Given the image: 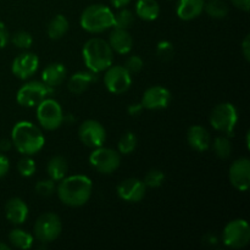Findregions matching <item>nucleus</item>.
Listing matches in <instances>:
<instances>
[{
  "instance_id": "obj_10",
  "label": "nucleus",
  "mask_w": 250,
  "mask_h": 250,
  "mask_svg": "<svg viewBox=\"0 0 250 250\" xmlns=\"http://www.w3.org/2000/svg\"><path fill=\"white\" fill-rule=\"evenodd\" d=\"M104 84L112 94H122L131 87L132 75L125 66L111 65L105 70Z\"/></svg>"
},
{
  "instance_id": "obj_20",
  "label": "nucleus",
  "mask_w": 250,
  "mask_h": 250,
  "mask_svg": "<svg viewBox=\"0 0 250 250\" xmlns=\"http://www.w3.org/2000/svg\"><path fill=\"white\" fill-rule=\"evenodd\" d=\"M205 0H178L177 16L183 21H192L204 11Z\"/></svg>"
},
{
  "instance_id": "obj_41",
  "label": "nucleus",
  "mask_w": 250,
  "mask_h": 250,
  "mask_svg": "<svg viewBox=\"0 0 250 250\" xmlns=\"http://www.w3.org/2000/svg\"><path fill=\"white\" fill-rule=\"evenodd\" d=\"M142 110H143V106H142V104H138V103H136V104L129 105L128 109H127V111H128V114L131 115V116H138V115H141Z\"/></svg>"
},
{
  "instance_id": "obj_9",
  "label": "nucleus",
  "mask_w": 250,
  "mask_h": 250,
  "mask_svg": "<svg viewBox=\"0 0 250 250\" xmlns=\"http://www.w3.org/2000/svg\"><path fill=\"white\" fill-rule=\"evenodd\" d=\"M89 164L95 171L104 175H110L119 168L121 164V156L116 150L99 146L89 155Z\"/></svg>"
},
{
  "instance_id": "obj_25",
  "label": "nucleus",
  "mask_w": 250,
  "mask_h": 250,
  "mask_svg": "<svg viewBox=\"0 0 250 250\" xmlns=\"http://www.w3.org/2000/svg\"><path fill=\"white\" fill-rule=\"evenodd\" d=\"M68 27H70L68 20L63 15H56V16H54L50 20V22L48 24L46 32H48L49 38L54 39V41L62 38L67 33Z\"/></svg>"
},
{
  "instance_id": "obj_32",
  "label": "nucleus",
  "mask_w": 250,
  "mask_h": 250,
  "mask_svg": "<svg viewBox=\"0 0 250 250\" xmlns=\"http://www.w3.org/2000/svg\"><path fill=\"white\" fill-rule=\"evenodd\" d=\"M165 181V173L161 170H150L144 177V185L149 188H158Z\"/></svg>"
},
{
  "instance_id": "obj_5",
  "label": "nucleus",
  "mask_w": 250,
  "mask_h": 250,
  "mask_svg": "<svg viewBox=\"0 0 250 250\" xmlns=\"http://www.w3.org/2000/svg\"><path fill=\"white\" fill-rule=\"evenodd\" d=\"M238 121V112L231 103H221L214 107L210 116L211 126L216 131L231 136Z\"/></svg>"
},
{
  "instance_id": "obj_40",
  "label": "nucleus",
  "mask_w": 250,
  "mask_h": 250,
  "mask_svg": "<svg viewBox=\"0 0 250 250\" xmlns=\"http://www.w3.org/2000/svg\"><path fill=\"white\" fill-rule=\"evenodd\" d=\"M232 4L238 9L243 10V11L248 12L250 9V0H231Z\"/></svg>"
},
{
  "instance_id": "obj_44",
  "label": "nucleus",
  "mask_w": 250,
  "mask_h": 250,
  "mask_svg": "<svg viewBox=\"0 0 250 250\" xmlns=\"http://www.w3.org/2000/svg\"><path fill=\"white\" fill-rule=\"evenodd\" d=\"M0 250H10V247L7 246V244L0 242Z\"/></svg>"
},
{
  "instance_id": "obj_13",
  "label": "nucleus",
  "mask_w": 250,
  "mask_h": 250,
  "mask_svg": "<svg viewBox=\"0 0 250 250\" xmlns=\"http://www.w3.org/2000/svg\"><path fill=\"white\" fill-rule=\"evenodd\" d=\"M229 182L236 189L247 192L250 186V160L241 158L233 161L229 172Z\"/></svg>"
},
{
  "instance_id": "obj_24",
  "label": "nucleus",
  "mask_w": 250,
  "mask_h": 250,
  "mask_svg": "<svg viewBox=\"0 0 250 250\" xmlns=\"http://www.w3.org/2000/svg\"><path fill=\"white\" fill-rule=\"evenodd\" d=\"M46 171H48L50 180H53L54 182L55 181H61L68 171L67 160L61 155L53 156L49 160L48 165H46Z\"/></svg>"
},
{
  "instance_id": "obj_29",
  "label": "nucleus",
  "mask_w": 250,
  "mask_h": 250,
  "mask_svg": "<svg viewBox=\"0 0 250 250\" xmlns=\"http://www.w3.org/2000/svg\"><path fill=\"white\" fill-rule=\"evenodd\" d=\"M134 15L131 10L120 9V11L116 15H114V28L128 29L133 24Z\"/></svg>"
},
{
  "instance_id": "obj_11",
  "label": "nucleus",
  "mask_w": 250,
  "mask_h": 250,
  "mask_svg": "<svg viewBox=\"0 0 250 250\" xmlns=\"http://www.w3.org/2000/svg\"><path fill=\"white\" fill-rule=\"evenodd\" d=\"M51 92L50 87L44 84L43 82L33 81L22 85L16 94V100L21 106L34 107L46 98Z\"/></svg>"
},
{
  "instance_id": "obj_23",
  "label": "nucleus",
  "mask_w": 250,
  "mask_h": 250,
  "mask_svg": "<svg viewBox=\"0 0 250 250\" xmlns=\"http://www.w3.org/2000/svg\"><path fill=\"white\" fill-rule=\"evenodd\" d=\"M136 14L144 21H154L160 15V5L156 0H138L136 4Z\"/></svg>"
},
{
  "instance_id": "obj_35",
  "label": "nucleus",
  "mask_w": 250,
  "mask_h": 250,
  "mask_svg": "<svg viewBox=\"0 0 250 250\" xmlns=\"http://www.w3.org/2000/svg\"><path fill=\"white\" fill-rule=\"evenodd\" d=\"M36 192L42 197H50L55 192V183L53 180H42L36 185Z\"/></svg>"
},
{
  "instance_id": "obj_38",
  "label": "nucleus",
  "mask_w": 250,
  "mask_h": 250,
  "mask_svg": "<svg viewBox=\"0 0 250 250\" xmlns=\"http://www.w3.org/2000/svg\"><path fill=\"white\" fill-rule=\"evenodd\" d=\"M10 170V161L5 155L0 154V178L5 177Z\"/></svg>"
},
{
  "instance_id": "obj_3",
  "label": "nucleus",
  "mask_w": 250,
  "mask_h": 250,
  "mask_svg": "<svg viewBox=\"0 0 250 250\" xmlns=\"http://www.w3.org/2000/svg\"><path fill=\"white\" fill-rule=\"evenodd\" d=\"M82 55L88 71L94 73L104 72L114 62V51L102 38L89 39L83 46Z\"/></svg>"
},
{
  "instance_id": "obj_26",
  "label": "nucleus",
  "mask_w": 250,
  "mask_h": 250,
  "mask_svg": "<svg viewBox=\"0 0 250 250\" xmlns=\"http://www.w3.org/2000/svg\"><path fill=\"white\" fill-rule=\"evenodd\" d=\"M9 241L17 249H31L33 247V236L21 229H15L10 232Z\"/></svg>"
},
{
  "instance_id": "obj_31",
  "label": "nucleus",
  "mask_w": 250,
  "mask_h": 250,
  "mask_svg": "<svg viewBox=\"0 0 250 250\" xmlns=\"http://www.w3.org/2000/svg\"><path fill=\"white\" fill-rule=\"evenodd\" d=\"M11 42L16 48L19 49H29L33 44V37L29 32L19 31L14 33L11 37Z\"/></svg>"
},
{
  "instance_id": "obj_4",
  "label": "nucleus",
  "mask_w": 250,
  "mask_h": 250,
  "mask_svg": "<svg viewBox=\"0 0 250 250\" xmlns=\"http://www.w3.org/2000/svg\"><path fill=\"white\" fill-rule=\"evenodd\" d=\"M80 23L89 33H102L114 27V12L106 5H89L81 15Z\"/></svg>"
},
{
  "instance_id": "obj_39",
  "label": "nucleus",
  "mask_w": 250,
  "mask_h": 250,
  "mask_svg": "<svg viewBox=\"0 0 250 250\" xmlns=\"http://www.w3.org/2000/svg\"><path fill=\"white\" fill-rule=\"evenodd\" d=\"M242 53H243L244 59L247 61H250V36L247 34L243 39V43H242Z\"/></svg>"
},
{
  "instance_id": "obj_27",
  "label": "nucleus",
  "mask_w": 250,
  "mask_h": 250,
  "mask_svg": "<svg viewBox=\"0 0 250 250\" xmlns=\"http://www.w3.org/2000/svg\"><path fill=\"white\" fill-rule=\"evenodd\" d=\"M204 10L212 19H224L229 14V6L224 0H209L205 1Z\"/></svg>"
},
{
  "instance_id": "obj_37",
  "label": "nucleus",
  "mask_w": 250,
  "mask_h": 250,
  "mask_svg": "<svg viewBox=\"0 0 250 250\" xmlns=\"http://www.w3.org/2000/svg\"><path fill=\"white\" fill-rule=\"evenodd\" d=\"M9 31L6 29V26L4 24V22L0 21V49L5 48L9 43Z\"/></svg>"
},
{
  "instance_id": "obj_22",
  "label": "nucleus",
  "mask_w": 250,
  "mask_h": 250,
  "mask_svg": "<svg viewBox=\"0 0 250 250\" xmlns=\"http://www.w3.org/2000/svg\"><path fill=\"white\" fill-rule=\"evenodd\" d=\"M66 67L60 62H54L46 66L42 73V82L48 87H58L65 81Z\"/></svg>"
},
{
  "instance_id": "obj_15",
  "label": "nucleus",
  "mask_w": 250,
  "mask_h": 250,
  "mask_svg": "<svg viewBox=\"0 0 250 250\" xmlns=\"http://www.w3.org/2000/svg\"><path fill=\"white\" fill-rule=\"evenodd\" d=\"M39 66V59L36 54L23 53L14 59L11 71L20 80H27L37 72Z\"/></svg>"
},
{
  "instance_id": "obj_42",
  "label": "nucleus",
  "mask_w": 250,
  "mask_h": 250,
  "mask_svg": "<svg viewBox=\"0 0 250 250\" xmlns=\"http://www.w3.org/2000/svg\"><path fill=\"white\" fill-rule=\"evenodd\" d=\"M131 2V0H111V4L114 5L116 9H124L127 5Z\"/></svg>"
},
{
  "instance_id": "obj_12",
  "label": "nucleus",
  "mask_w": 250,
  "mask_h": 250,
  "mask_svg": "<svg viewBox=\"0 0 250 250\" xmlns=\"http://www.w3.org/2000/svg\"><path fill=\"white\" fill-rule=\"evenodd\" d=\"M78 137L84 146L89 148H99L106 141V131L100 122L87 120L82 122L78 128Z\"/></svg>"
},
{
  "instance_id": "obj_14",
  "label": "nucleus",
  "mask_w": 250,
  "mask_h": 250,
  "mask_svg": "<svg viewBox=\"0 0 250 250\" xmlns=\"http://www.w3.org/2000/svg\"><path fill=\"white\" fill-rule=\"evenodd\" d=\"M171 102V93L163 85H153L144 92L142 98V106L146 110H161L168 106Z\"/></svg>"
},
{
  "instance_id": "obj_7",
  "label": "nucleus",
  "mask_w": 250,
  "mask_h": 250,
  "mask_svg": "<svg viewBox=\"0 0 250 250\" xmlns=\"http://www.w3.org/2000/svg\"><path fill=\"white\" fill-rule=\"evenodd\" d=\"M250 241V227L243 219L229 221L222 232V242L226 247L233 249L244 248Z\"/></svg>"
},
{
  "instance_id": "obj_16",
  "label": "nucleus",
  "mask_w": 250,
  "mask_h": 250,
  "mask_svg": "<svg viewBox=\"0 0 250 250\" xmlns=\"http://www.w3.org/2000/svg\"><path fill=\"white\" fill-rule=\"evenodd\" d=\"M146 187L138 178H127L117 186V195L127 203H138L146 195Z\"/></svg>"
},
{
  "instance_id": "obj_36",
  "label": "nucleus",
  "mask_w": 250,
  "mask_h": 250,
  "mask_svg": "<svg viewBox=\"0 0 250 250\" xmlns=\"http://www.w3.org/2000/svg\"><path fill=\"white\" fill-rule=\"evenodd\" d=\"M143 66H144V62H143V59H142L141 56L131 55L128 59H127L125 67L127 68V71H128L131 75H133V73L141 72Z\"/></svg>"
},
{
  "instance_id": "obj_28",
  "label": "nucleus",
  "mask_w": 250,
  "mask_h": 250,
  "mask_svg": "<svg viewBox=\"0 0 250 250\" xmlns=\"http://www.w3.org/2000/svg\"><path fill=\"white\" fill-rule=\"evenodd\" d=\"M137 137L136 134L132 132H127L124 136L120 138L119 143H117V148H119V153L122 155H128V154L133 153L137 148Z\"/></svg>"
},
{
  "instance_id": "obj_2",
  "label": "nucleus",
  "mask_w": 250,
  "mask_h": 250,
  "mask_svg": "<svg viewBox=\"0 0 250 250\" xmlns=\"http://www.w3.org/2000/svg\"><path fill=\"white\" fill-rule=\"evenodd\" d=\"M11 142L19 153L32 156L43 149L45 138L36 125L28 121H20L12 128Z\"/></svg>"
},
{
  "instance_id": "obj_19",
  "label": "nucleus",
  "mask_w": 250,
  "mask_h": 250,
  "mask_svg": "<svg viewBox=\"0 0 250 250\" xmlns=\"http://www.w3.org/2000/svg\"><path fill=\"white\" fill-rule=\"evenodd\" d=\"M6 219L14 225H22L28 217V207L21 198H11L5 207Z\"/></svg>"
},
{
  "instance_id": "obj_33",
  "label": "nucleus",
  "mask_w": 250,
  "mask_h": 250,
  "mask_svg": "<svg viewBox=\"0 0 250 250\" xmlns=\"http://www.w3.org/2000/svg\"><path fill=\"white\" fill-rule=\"evenodd\" d=\"M17 170H19L20 175L23 176V177H31V176L34 175L37 170L36 163L32 158L29 156H24L17 164Z\"/></svg>"
},
{
  "instance_id": "obj_8",
  "label": "nucleus",
  "mask_w": 250,
  "mask_h": 250,
  "mask_svg": "<svg viewBox=\"0 0 250 250\" xmlns=\"http://www.w3.org/2000/svg\"><path fill=\"white\" fill-rule=\"evenodd\" d=\"M62 231L60 217L54 212H45L37 219L34 224L36 238L42 243H51L56 241Z\"/></svg>"
},
{
  "instance_id": "obj_34",
  "label": "nucleus",
  "mask_w": 250,
  "mask_h": 250,
  "mask_svg": "<svg viewBox=\"0 0 250 250\" xmlns=\"http://www.w3.org/2000/svg\"><path fill=\"white\" fill-rule=\"evenodd\" d=\"M173 53H175V49H173L171 42L161 41L156 45V55H158L160 60L170 61L173 58Z\"/></svg>"
},
{
  "instance_id": "obj_6",
  "label": "nucleus",
  "mask_w": 250,
  "mask_h": 250,
  "mask_svg": "<svg viewBox=\"0 0 250 250\" xmlns=\"http://www.w3.org/2000/svg\"><path fill=\"white\" fill-rule=\"evenodd\" d=\"M37 119L46 131L58 129L63 122L62 109L56 100L45 98L37 105Z\"/></svg>"
},
{
  "instance_id": "obj_21",
  "label": "nucleus",
  "mask_w": 250,
  "mask_h": 250,
  "mask_svg": "<svg viewBox=\"0 0 250 250\" xmlns=\"http://www.w3.org/2000/svg\"><path fill=\"white\" fill-rule=\"evenodd\" d=\"M97 80V73L92 71H80L72 75L68 80L67 88L72 94H82L88 89L90 83Z\"/></svg>"
},
{
  "instance_id": "obj_30",
  "label": "nucleus",
  "mask_w": 250,
  "mask_h": 250,
  "mask_svg": "<svg viewBox=\"0 0 250 250\" xmlns=\"http://www.w3.org/2000/svg\"><path fill=\"white\" fill-rule=\"evenodd\" d=\"M212 148H214L215 154H216L217 158L220 159H227L229 158L232 153V146L231 142L226 137H217L215 139L214 144H212Z\"/></svg>"
},
{
  "instance_id": "obj_17",
  "label": "nucleus",
  "mask_w": 250,
  "mask_h": 250,
  "mask_svg": "<svg viewBox=\"0 0 250 250\" xmlns=\"http://www.w3.org/2000/svg\"><path fill=\"white\" fill-rule=\"evenodd\" d=\"M109 45L111 46L112 51L115 53L126 55V54L131 53L132 48H133V38L128 29L114 28V31L110 34Z\"/></svg>"
},
{
  "instance_id": "obj_18",
  "label": "nucleus",
  "mask_w": 250,
  "mask_h": 250,
  "mask_svg": "<svg viewBox=\"0 0 250 250\" xmlns=\"http://www.w3.org/2000/svg\"><path fill=\"white\" fill-rule=\"evenodd\" d=\"M187 142L192 149L195 151H207L210 148L211 144V139H210V134L204 127L202 126H195L189 127L187 132Z\"/></svg>"
},
{
  "instance_id": "obj_43",
  "label": "nucleus",
  "mask_w": 250,
  "mask_h": 250,
  "mask_svg": "<svg viewBox=\"0 0 250 250\" xmlns=\"http://www.w3.org/2000/svg\"><path fill=\"white\" fill-rule=\"evenodd\" d=\"M10 146H11V143H10L9 141L0 142V149H1V150H7V149L10 148Z\"/></svg>"
},
{
  "instance_id": "obj_1",
  "label": "nucleus",
  "mask_w": 250,
  "mask_h": 250,
  "mask_svg": "<svg viewBox=\"0 0 250 250\" xmlns=\"http://www.w3.org/2000/svg\"><path fill=\"white\" fill-rule=\"evenodd\" d=\"M93 193V183L89 177L75 175L63 177L58 187V197L67 207L78 208L87 204Z\"/></svg>"
}]
</instances>
